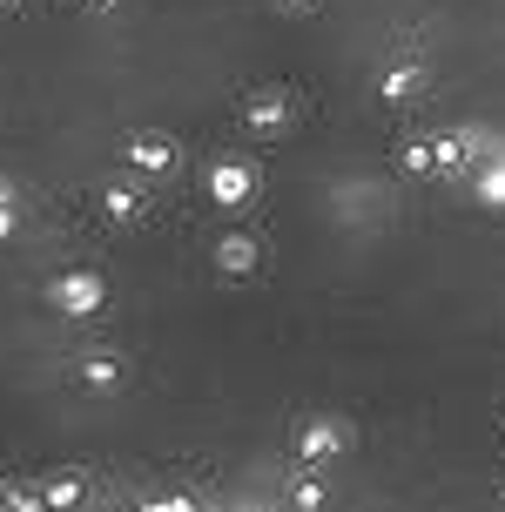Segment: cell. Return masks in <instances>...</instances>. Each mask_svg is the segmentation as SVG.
Returning a JSON list of instances; mask_svg holds the SVG:
<instances>
[{
  "mask_svg": "<svg viewBox=\"0 0 505 512\" xmlns=\"http://www.w3.org/2000/svg\"><path fill=\"white\" fill-rule=\"evenodd\" d=\"M54 304L75 310V317H88V310H101V283L95 277H61L54 283Z\"/></svg>",
  "mask_w": 505,
  "mask_h": 512,
  "instance_id": "obj_2",
  "label": "cell"
},
{
  "mask_svg": "<svg viewBox=\"0 0 505 512\" xmlns=\"http://www.w3.org/2000/svg\"><path fill=\"white\" fill-rule=\"evenodd\" d=\"M256 256H250V243H243V236H236V243H223V270H250Z\"/></svg>",
  "mask_w": 505,
  "mask_h": 512,
  "instance_id": "obj_6",
  "label": "cell"
},
{
  "mask_svg": "<svg viewBox=\"0 0 505 512\" xmlns=\"http://www.w3.org/2000/svg\"><path fill=\"white\" fill-rule=\"evenodd\" d=\"M81 384H88V391H115V384H122V358H115V351H88V358H81Z\"/></svg>",
  "mask_w": 505,
  "mask_h": 512,
  "instance_id": "obj_3",
  "label": "cell"
},
{
  "mask_svg": "<svg viewBox=\"0 0 505 512\" xmlns=\"http://www.w3.org/2000/svg\"><path fill=\"white\" fill-rule=\"evenodd\" d=\"M337 452H344V432H337V425H303L297 432V459L303 465H330Z\"/></svg>",
  "mask_w": 505,
  "mask_h": 512,
  "instance_id": "obj_1",
  "label": "cell"
},
{
  "mask_svg": "<svg viewBox=\"0 0 505 512\" xmlns=\"http://www.w3.org/2000/svg\"><path fill=\"white\" fill-rule=\"evenodd\" d=\"M41 506H48V512H68V506H81V479H75V472H61V479H48V486H41Z\"/></svg>",
  "mask_w": 505,
  "mask_h": 512,
  "instance_id": "obj_4",
  "label": "cell"
},
{
  "mask_svg": "<svg viewBox=\"0 0 505 512\" xmlns=\"http://www.w3.org/2000/svg\"><path fill=\"white\" fill-rule=\"evenodd\" d=\"M142 512H196L189 499H142Z\"/></svg>",
  "mask_w": 505,
  "mask_h": 512,
  "instance_id": "obj_7",
  "label": "cell"
},
{
  "mask_svg": "<svg viewBox=\"0 0 505 512\" xmlns=\"http://www.w3.org/2000/svg\"><path fill=\"white\" fill-rule=\"evenodd\" d=\"M297 512H324V486L317 479H297Z\"/></svg>",
  "mask_w": 505,
  "mask_h": 512,
  "instance_id": "obj_5",
  "label": "cell"
}]
</instances>
